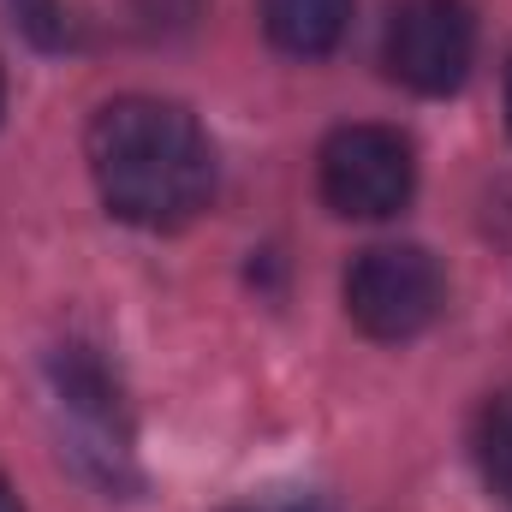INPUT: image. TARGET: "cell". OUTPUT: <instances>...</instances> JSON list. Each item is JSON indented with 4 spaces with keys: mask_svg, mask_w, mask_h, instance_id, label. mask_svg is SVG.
Instances as JSON below:
<instances>
[{
    "mask_svg": "<svg viewBox=\"0 0 512 512\" xmlns=\"http://www.w3.org/2000/svg\"><path fill=\"white\" fill-rule=\"evenodd\" d=\"M90 173L102 203L149 233L185 227L215 191V149L197 114L161 96H120L90 120Z\"/></svg>",
    "mask_w": 512,
    "mask_h": 512,
    "instance_id": "obj_1",
    "label": "cell"
},
{
    "mask_svg": "<svg viewBox=\"0 0 512 512\" xmlns=\"http://www.w3.org/2000/svg\"><path fill=\"white\" fill-rule=\"evenodd\" d=\"M316 173H322V197H328L334 215L387 221L417 191V149H411L405 131L358 120V126L328 131V143L316 155Z\"/></svg>",
    "mask_w": 512,
    "mask_h": 512,
    "instance_id": "obj_2",
    "label": "cell"
},
{
    "mask_svg": "<svg viewBox=\"0 0 512 512\" xmlns=\"http://www.w3.org/2000/svg\"><path fill=\"white\" fill-rule=\"evenodd\" d=\"M447 304L441 262L423 245H370L346 268V316L370 340H417Z\"/></svg>",
    "mask_w": 512,
    "mask_h": 512,
    "instance_id": "obj_3",
    "label": "cell"
},
{
    "mask_svg": "<svg viewBox=\"0 0 512 512\" xmlns=\"http://www.w3.org/2000/svg\"><path fill=\"white\" fill-rule=\"evenodd\" d=\"M477 60V18L465 0H399L382 36V66L417 96H453Z\"/></svg>",
    "mask_w": 512,
    "mask_h": 512,
    "instance_id": "obj_4",
    "label": "cell"
},
{
    "mask_svg": "<svg viewBox=\"0 0 512 512\" xmlns=\"http://www.w3.org/2000/svg\"><path fill=\"white\" fill-rule=\"evenodd\" d=\"M262 24L274 36V48L316 60L334 54L346 24H352V0H262Z\"/></svg>",
    "mask_w": 512,
    "mask_h": 512,
    "instance_id": "obj_5",
    "label": "cell"
},
{
    "mask_svg": "<svg viewBox=\"0 0 512 512\" xmlns=\"http://www.w3.org/2000/svg\"><path fill=\"white\" fill-rule=\"evenodd\" d=\"M471 453H477L483 483H489L501 501H512V387H507V393H495V399L477 411Z\"/></svg>",
    "mask_w": 512,
    "mask_h": 512,
    "instance_id": "obj_6",
    "label": "cell"
},
{
    "mask_svg": "<svg viewBox=\"0 0 512 512\" xmlns=\"http://www.w3.org/2000/svg\"><path fill=\"white\" fill-rule=\"evenodd\" d=\"M239 512H328V507H304V501H292V507H239Z\"/></svg>",
    "mask_w": 512,
    "mask_h": 512,
    "instance_id": "obj_7",
    "label": "cell"
},
{
    "mask_svg": "<svg viewBox=\"0 0 512 512\" xmlns=\"http://www.w3.org/2000/svg\"><path fill=\"white\" fill-rule=\"evenodd\" d=\"M0 512H24V507H18V495H12V483H6V477H0Z\"/></svg>",
    "mask_w": 512,
    "mask_h": 512,
    "instance_id": "obj_8",
    "label": "cell"
},
{
    "mask_svg": "<svg viewBox=\"0 0 512 512\" xmlns=\"http://www.w3.org/2000/svg\"><path fill=\"white\" fill-rule=\"evenodd\" d=\"M507 126H512V66H507Z\"/></svg>",
    "mask_w": 512,
    "mask_h": 512,
    "instance_id": "obj_9",
    "label": "cell"
},
{
    "mask_svg": "<svg viewBox=\"0 0 512 512\" xmlns=\"http://www.w3.org/2000/svg\"><path fill=\"white\" fill-rule=\"evenodd\" d=\"M0 102H6V84H0Z\"/></svg>",
    "mask_w": 512,
    "mask_h": 512,
    "instance_id": "obj_10",
    "label": "cell"
}]
</instances>
